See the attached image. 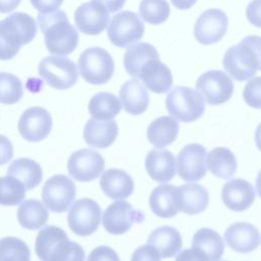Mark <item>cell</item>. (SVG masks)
<instances>
[{
    "label": "cell",
    "mask_w": 261,
    "mask_h": 261,
    "mask_svg": "<svg viewBox=\"0 0 261 261\" xmlns=\"http://www.w3.org/2000/svg\"><path fill=\"white\" fill-rule=\"evenodd\" d=\"M21 0H0V13H7L15 9Z\"/></svg>",
    "instance_id": "obj_48"
},
{
    "label": "cell",
    "mask_w": 261,
    "mask_h": 261,
    "mask_svg": "<svg viewBox=\"0 0 261 261\" xmlns=\"http://www.w3.org/2000/svg\"><path fill=\"white\" fill-rule=\"evenodd\" d=\"M35 251L42 261H85L86 256L81 245L70 241L62 228L54 225L39 231Z\"/></svg>",
    "instance_id": "obj_2"
},
{
    "label": "cell",
    "mask_w": 261,
    "mask_h": 261,
    "mask_svg": "<svg viewBox=\"0 0 261 261\" xmlns=\"http://www.w3.org/2000/svg\"><path fill=\"white\" fill-rule=\"evenodd\" d=\"M151 211L161 218L175 216L178 210L177 187L169 184H162L156 187L149 198Z\"/></svg>",
    "instance_id": "obj_23"
},
{
    "label": "cell",
    "mask_w": 261,
    "mask_h": 261,
    "mask_svg": "<svg viewBox=\"0 0 261 261\" xmlns=\"http://www.w3.org/2000/svg\"><path fill=\"white\" fill-rule=\"evenodd\" d=\"M37 34L33 16L14 12L0 21V60H9L19 51L20 46L29 44Z\"/></svg>",
    "instance_id": "obj_3"
},
{
    "label": "cell",
    "mask_w": 261,
    "mask_h": 261,
    "mask_svg": "<svg viewBox=\"0 0 261 261\" xmlns=\"http://www.w3.org/2000/svg\"><path fill=\"white\" fill-rule=\"evenodd\" d=\"M247 44H249L255 51L259 60V70H261V37L259 36H248L243 39Z\"/></svg>",
    "instance_id": "obj_45"
},
{
    "label": "cell",
    "mask_w": 261,
    "mask_h": 261,
    "mask_svg": "<svg viewBox=\"0 0 261 261\" xmlns=\"http://www.w3.org/2000/svg\"><path fill=\"white\" fill-rule=\"evenodd\" d=\"M102 212L99 204L89 198L76 200L68 210L69 228L77 236L87 237L95 232L100 224Z\"/></svg>",
    "instance_id": "obj_9"
},
{
    "label": "cell",
    "mask_w": 261,
    "mask_h": 261,
    "mask_svg": "<svg viewBox=\"0 0 261 261\" xmlns=\"http://www.w3.org/2000/svg\"><path fill=\"white\" fill-rule=\"evenodd\" d=\"M246 15L251 24L261 28V0H252L247 6Z\"/></svg>",
    "instance_id": "obj_42"
},
{
    "label": "cell",
    "mask_w": 261,
    "mask_h": 261,
    "mask_svg": "<svg viewBox=\"0 0 261 261\" xmlns=\"http://www.w3.org/2000/svg\"><path fill=\"white\" fill-rule=\"evenodd\" d=\"M243 97L250 107L261 109V76L252 79L246 84Z\"/></svg>",
    "instance_id": "obj_39"
},
{
    "label": "cell",
    "mask_w": 261,
    "mask_h": 261,
    "mask_svg": "<svg viewBox=\"0 0 261 261\" xmlns=\"http://www.w3.org/2000/svg\"><path fill=\"white\" fill-rule=\"evenodd\" d=\"M7 175L14 176L24 185L27 190H32L41 182L43 171L37 161L30 158H18L8 166Z\"/></svg>",
    "instance_id": "obj_31"
},
{
    "label": "cell",
    "mask_w": 261,
    "mask_h": 261,
    "mask_svg": "<svg viewBox=\"0 0 261 261\" xmlns=\"http://www.w3.org/2000/svg\"><path fill=\"white\" fill-rule=\"evenodd\" d=\"M100 187L107 197L113 200H121L133 194L135 184L126 171L110 168L101 175Z\"/></svg>",
    "instance_id": "obj_22"
},
{
    "label": "cell",
    "mask_w": 261,
    "mask_h": 261,
    "mask_svg": "<svg viewBox=\"0 0 261 261\" xmlns=\"http://www.w3.org/2000/svg\"><path fill=\"white\" fill-rule=\"evenodd\" d=\"M52 118L43 107L33 106L24 110L18 120V132L21 137L32 143L44 140L51 132Z\"/></svg>",
    "instance_id": "obj_16"
},
{
    "label": "cell",
    "mask_w": 261,
    "mask_h": 261,
    "mask_svg": "<svg viewBox=\"0 0 261 261\" xmlns=\"http://www.w3.org/2000/svg\"><path fill=\"white\" fill-rule=\"evenodd\" d=\"M139 13L146 22L157 25L168 18L170 8L167 0H142Z\"/></svg>",
    "instance_id": "obj_36"
},
{
    "label": "cell",
    "mask_w": 261,
    "mask_h": 261,
    "mask_svg": "<svg viewBox=\"0 0 261 261\" xmlns=\"http://www.w3.org/2000/svg\"><path fill=\"white\" fill-rule=\"evenodd\" d=\"M76 195L74 182L66 175L56 174L46 180L42 189V199L45 206L57 213L69 209Z\"/></svg>",
    "instance_id": "obj_10"
},
{
    "label": "cell",
    "mask_w": 261,
    "mask_h": 261,
    "mask_svg": "<svg viewBox=\"0 0 261 261\" xmlns=\"http://www.w3.org/2000/svg\"><path fill=\"white\" fill-rule=\"evenodd\" d=\"M177 200L179 211L196 215L207 208L209 195L207 190L199 184H186L177 187Z\"/></svg>",
    "instance_id": "obj_26"
},
{
    "label": "cell",
    "mask_w": 261,
    "mask_h": 261,
    "mask_svg": "<svg viewBox=\"0 0 261 261\" xmlns=\"http://www.w3.org/2000/svg\"><path fill=\"white\" fill-rule=\"evenodd\" d=\"M87 261H120L117 253L109 246H99L88 256Z\"/></svg>",
    "instance_id": "obj_41"
},
{
    "label": "cell",
    "mask_w": 261,
    "mask_h": 261,
    "mask_svg": "<svg viewBox=\"0 0 261 261\" xmlns=\"http://www.w3.org/2000/svg\"><path fill=\"white\" fill-rule=\"evenodd\" d=\"M145 87L157 94L166 93L172 86V74L167 65L159 58L147 60L142 66L139 74Z\"/></svg>",
    "instance_id": "obj_20"
},
{
    "label": "cell",
    "mask_w": 261,
    "mask_h": 261,
    "mask_svg": "<svg viewBox=\"0 0 261 261\" xmlns=\"http://www.w3.org/2000/svg\"><path fill=\"white\" fill-rule=\"evenodd\" d=\"M104 165L105 161L99 152L81 149L73 152L68 158L67 170L75 180L88 182L101 175Z\"/></svg>",
    "instance_id": "obj_13"
},
{
    "label": "cell",
    "mask_w": 261,
    "mask_h": 261,
    "mask_svg": "<svg viewBox=\"0 0 261 261\" xmlns=\"http://www.w3.org/2000/svg\"><path fill=\"white\" fill-rule=\"evenodd\" d=\"M101 3L109 12H116L120 10L124 3L125 0H93Z\"/></svg>",
    "instance_id": "obj_47"
},
{
    "label": "cell",
    "mask_w": 261,
    "mask_h": 261,
    "mask_svg": "<svg viewBox=\"0 0 261 261\" xmlns=\"http://www.w3.org/2000/svg\"><path fill=\"white\" fill-rule=\"evenodd\" d=\"M255 142L259 151H261V122L255 130Z\"/></svg>",
    "instance_id": "obj_50"
},
{
    "label": "cell",
    "mask_w": 261,
    "mask_h": 261,
    "mask_svg": "<svg viewBox=\"0 0 261 261\" xmlns=\"http://www.w3.org/2000/svg\"><path fill=\"white\" fill-rule=\"evenodd\" d=\"M197 91L210 105L227 102L233 93L231 79L221 70H209L199 76L196 82Z\"/></svg>",
    "instance_id": "obj_12"
},
{
    "label": "cell",
    "mask_w": 261,
    "mask_h": 261,
    "mask_svg": "<svg viewBox=\"0 0 261 261\" xmlns=\"http://www.w3.org/2000/svg\"><path fill=\"white\" fill-rule=\"evenodd\" d=\"M222 64L225 71L238 82L248 81L259 69V60L255 51L244 40L227 49Z\"/></svg>",
    "instance_id": "obj_6"
},
{
    "label": "cell",
    "mask_w": 261,
    "mask_h": 261,
    "mask_svg": "<svg viewBox=\"0 0 261 261\" xmlns=\"http://www.w3.org/2000/svg\"><path fill=\"white\" fill-rule=\"evenodd\" d=\"M13 157V147L8 138L0 135V165L6 164Z\"/></svg>",
    "instance_id": "obj_44"
},
{
    "label": "cell",
    "mask_w": 261,
    "mask_h": 261,
    "mask_svg": "<svg viewBox=\"0 0 261 261\" xmlns=\"http://www.w3.org/2000/svg\"><path fill=\"white\" fill-rule=\"evenodd\" d=\"M88 108L94 119L110 120L120 112L121 103L114 94L100 92L91 98Z\"/></svg>",
    "instance_id": "obj_34"
},
{
    "label": "cell",
    "mask_w": 261,
    "mask_h": 261,
    "mask_svg": "<svg viewBox=\"0 0 261 261\" xmlns=\"http://www.w3.org/2000/svg\"><path fill=\"white\" fill-rule=\"evenodd\" d=\"M17 221L27 229H38L45 225L49 213L47 208L36 199L25 200L17 209Z\"/></svg>",
    "instance_id": "obj_33"
},
{
    "label": "cell",
    "mask_w": 261,
    "mask_h": 261,
    "mask_svg": "<svg viewBox=\"0 0 261 261\" xmlns=\"http://www.w3.org/2000/svg\"><path fill=\"white\" fill-rule=\"evenodd\" d=\"M63 0H31L34 8L41 13H51L61 6Z\"/></svg>",
    "instance_id": "obj_43"
},
{
    "label": "cell",
    "mask_w": 261,
    "mask_h": 261,
    "mask_svg": "<svg viewBox=\"0 0 261 261\" xmlns=\"http://www.w3.org/2000/svg\"><path fill=\"white\" fill-rule=\"evenodd\" d=\"M206 166L213 175L228 179L237 171V159L229 149L216 147L206 155Z\"/></svg>",
    "instance_id": "obj_30"
},
{
    "label": "cell",
    "mask_w": 261,
    "mask_h": 261,
    "mask_svg": "<svg viewBox=\"0 0 261 261\" xmlns=\"http://www.w3.org/2000/svg\"><path fill=\"white\" fill-rule=\"evenodd\" d=\"M224 241L236 252L250 253L258 248L261 237L255 225L248 222H236L226 228Z\"/></svg>",
    "instance_id": "obj_18"
},
{
    "label": "cell",
    "mask_w": 261,
    "mask_h": 261,
    "mask_svg": "<svg viewBox=\"0 0 261 261\" xmlns=\"http://www.w3.org/2000/svg\"><path fill=\"white\" fill-rule=\"evenodd\" d=\"M160 259L159 253L150 244L138 247L132 255V261H160Z\"/></svg>",
    "instance_id": "obj_40"
},
{
    "label": "cell",
    "mask_w": 261,
    "mask_h": 261,
    "mask_svg": "<svg viewBox=\"0 0 261 261\" xmlns=\"http://www.w3.org/2000/svg\"><path fill=\"white\" fill-rule=\"evenodd\" d=\"M197 0H171L173 6L177 9H189L191 8Z\"/></svg>",
    "instance_id": "obj_49"
},
{
    "label": "cell",
    "mask_w": 261,
    "mask_h": 261,
    "mask_svg": "<svg viewBox=\"0 0 261 261\" xmlns=\"http://www.w3.org/2000/svg\"><path fill=\"white\" fill-rule=\"evenodd\" d=\"M144 213L124 200L110 204L102 215V224L106 231L112 234H122L132 228L134 223L144 221Z\"/></svg>",
    "instance_id": "obj_11"
},
{
    "label": "cell",
    "mask_w": 261,
    "mask_h": 261,
    "mask_svg": "<svg viewBox=\"0 0 261 261\" xmlns=\"http://www.w3.org/2000/svg\"><path fill=\"white\" fill-rule=\"evenodd\" d=\"M192 249L205 261H218L224 252V242L218 232L203 227L194 234Z\"/></svg>",
    "instance_id": "obj_25"
},
{
    "label": "cell",
    "mask_w": 261,
    "mask_h": 261,
    "mask_svg": "<svg viewBox=\"0 0 261 261\" xmlns=\"http://www.w3.org/2000/svg\"><path fill=\"white\" fill-rule=\"evenodd\" d=\"M145 27L137 13L125 10L115 14L108 23L107 36L110 42L117 47L126 48L140 41Z\"/></svg>",
    "instance_id": "obj_8"
},
{
    "label": "cell",
    "mask_w": 261,
    "mask_h": 261,
    "mask_svg": "<svg viewBox=\"0 0 261 261\" xmlns=\"http://www.w3.org/2000/svg\"><path fill=\"white\" fill-rule=\"evenodd\" d=\"M145 166L150 177L158 182H167L176 172L175 157L168 150L152 149L148 152Z\"/></svg>",
    "instance_id": "obj_21"
},
{
    "label": "cell",
    "mask_w": 261,
    "mask_h": 261,
    "mask_svg": "<svg viewBox=\"0 0 261 261\" xmlns=\"http://www.w3.org/2000/svg\"><path fill=\"white\" fill-rule=\"evenodd\" d=\"M179 125L170 116H160L153 120L147 129L149 142L156 148H164L172 144L178 134Z\"/></svg>",
    "instance_id": "obj_29"
},
{
    "label": "cell",
    "mask_w": 261,
    "mask_h": 261,
    "mask_svg": "<svg viewBox=\"0 0 261 261\" xmlns=\"http://www.w3.org/2000/svg\"><path fill=\"white\" fill-rule=\"evenodd\" d=\"M221 199L227 208L241 212L251 207L255 200V191L249 181L233 178L223 185Z\"/></svg>",
    "instance_id": "obj_19"
},
{
    "label": "cell",
    "mask_w": 261,
    "mask_h": 261,
    "mask_svg": "<svg viewBox=\"0 0 261 261\" xmlns=\"http://www.w3.org/2000/svg\"><path fill=\"white\" fill-rule=\"evenodd\" d=\"M23 95L20 80L14 74L0 72V103L11 105L18 102Z\"/></svg>",
    "instance_id": "obj_38"
},
{
    "label": "cell",
    "mask_w": 261,
    "mask_h": 261,
    "mask_svg": "<svg viewBox=\"0 0 261 261\" xmlns=\"http://www.w3.org/2000/svg\"><path fill=\"white\" fill-rule=\"evenodd\" d=\"M178 175L186 181H197L207 171L206 149L200 144H189L178 153L176 158Z\"/></svg>",
    "instance_id": "obj_15"
},
{
    "label": "cell",
    "mask_w": 261,
    "mask_h": 261,
    "mask_svg": "<svg viewBox=\"0 0 261 261\" xmlns=\"http://www.w3.org/2000/svg\"><path fill=\"white\" fill-rule=\"evenodd\" d=\"M119 98L125 112L139 115L149 106V95L146 87L137 79L125 82L119 91Z\"/></svg>",
    "instance_id": "obj_27"
},
{
    "label": "cell",
    "mask_w": 261,
    "mask_h": 261,
    "mask_svg": "<svg viewBox=\"0 0 261 261\" xmlns=\"http://www.w3.org/2000/svg\"><path fill=\"white\" fill-rule=\"evenodd\" d=\"M118 135V126L115 120L90 119L84 128L86 143L94 148L104 149L111 146Z\"/></svg>",
    "instance_id": "obj_24"
},
{
    "label": "cell",
    "mask_w": 261,
    "mask_h": 261,
    "mask_svg": "<svg viewBox=\"0 0 261 261\" xmlns=\"http://www.w3.org/2000/svg\"><path fill=\"white\" fill-rule=\"evenodd\" d=\"M147 244L153 246L161 258H171L181 249V236L172 226L164 225L155 228L149 236Z\"/></svg>",
    "instance_id": "obj_28"
},
{
    "label": "cell",
    "mask_w": 261,
    "mask_h": 261,
    "mask_svg": "<svg viewBox=\"0 0 261 261\" xmlns=\"http://www.w3.org/2000/svg\"><path fill=\"white\" fill-rule=\"evenodd\" d=\"M28 245L15 237L0 240V261H31Z\"/></svg>",
    "instance_id": "obj_37"
},
{
    "label": "cell",
    "mask_w": 261,
    "mask_h": 261,
    "mask_svg": "<svg viewBox=\"0 0 261 261\" xmlns=\"http://www.w3.org/2000/svg\"><path fill=\"white\" fill-rule=\"evenodd\" d=\"M74 22L82 33L98 35L109 23V11L97 1L86 2L76 8Z\"/></svg>",
    "instance_id": "obj_17"
},
{
    "label": "cell",
    "mask_w": 261,
    "mask_h": 261,
    "mask_svg": "<svg viewBox=\"0 0 261 261\" xmlns=\"http://www.w3.org/2000/svg\"><path fill=\"white\" fill-rule=\"evenodd\" d=\"M228 28L226 14L217 8L205 10L194 25L195 39L203 45H211L220 41Z\"/></svg>",
    "instance_id": "obj_14"
},
{
    "label": "cell",
    "mask_w": 261,
    "mask_h": 261,
    "mask_svg": "<svg viewBox=\"0 0 261 261\" xmlns=\"http://www.w3.org/2000/svg\"><path fill=\"white\" fill-rule=\"evenodd\" d=\"M25 187L17 178L11 175L0 177V205L15 206L21 203L25 197Z\"/></svg>",
    "instance_id": "obj_35"
},
{
    "label": "cell",
    "mask_w": 261,
    "mask_h": 261,
    "mask_svg": "<svg viewBox=\"0 0 261 261\" xmlns=\"http://www.w3.org/2000/svg\"><path fill=\"white\" fill-rule=\"evenodd\" d=\"M165 106L176 120L192 122L199 119L205 111L203 96L189 87L176 86L166 96Z\"/></svg>",
    "instance_id": "obj_4"
},
{
    "label": "cell",
    "mask_w": 261,
    "mask_h": 261,
    "mask_svg": "<svg viewBox=\"0 0 261 261\" xmlns=\"http://www.w3.org/2000/svg\"><path fill=\"white\" fill-rule=\"evenodd\" d=\"M79 67L86 82L92 85H103L112 77L114 61L105 49L92 47L81 54Z\"/></svg>",
    "instance_id": "obj_5"
},
{
    "label": "cell",
    "mask_w": 261,
    "mask_h": 261,
    "mask_svg": "<svg viewBox=\"0 0 261 261\" xmlns=\"http://www.w3.org/2000/svg\"><path fill=\"white\" fill-rule=\"evenodd\" d=\"M159 58L156 48L149 43H138L127 48L123 55V65L126 72L139 79L140 70L147 60Z\"/></svg>",
    "instance_id": "obj_32"
},
{
    "label": "cell",
    "mask_w": 261,
    "mask_h": 261,
    "mask_svg": "<svg viewBox=\"0 0 261 261\" xmlns=\"http://www.w3.org/2000/svg\"><path fill=\"white\" fill-rule=\"evenodd\" d=\"M175 261H205L193 249L182 250L175 258Z\"/></svg>",
    "instance_id": "obj_46"
},
{
    "label": "cell",
    "mask_w": 261,
    "mask_h": 261,
    "mask_svg": "<svg viewBox=\"0 0 261 261\" xmlns=\"http://www.w3.org/2000/svg\"><path fill=\"white\" fill-rule=\"evenodd\" d=\"M38 21L44 34L47 50L55 55H68L74 51L79 43V34L68 21L64 11L38 15Z\"/></svg>",
    "instance_id": "obj_1"
},
{
    "label": "cell",
    "mask_w": 261,
    "mask_h": 261,
    "mask_svg": "<svg viewBox=\"0 0 261 261\" xmlns=\"http://www.w3.org/2000/svg\"><path fill=\"white\" fill-rule=\"evenodd\" d=\"M38 72L51 88L56 90L71 88L79 77L75 63L62 56H48L42 59Z\"/></svg>",
    "instance_id": "obj_7"
},
{
    "label": "cell",
    "mask_w": 261,
    "mask_h": 261,
    "mask_svg": "<svg viewBox=\"0 0 261 261\" xmlns=\"http://www.w3.org/2000/svg\"><path fill=\"white\" fill-rule=\"evenodd\" d=\"M256 191L258 196L261 198V170L258 172V175L256 177Z\"/></svg>",
    "instance_id": "obj_51"
}]
</instances>
